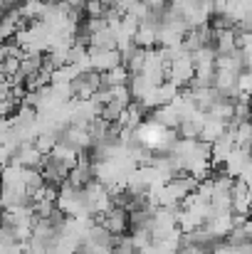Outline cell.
Returning <instances> with one entry per match:
<instances>
[{
    "label": "cell",
    "mask_w": 252,
    "mask_h": 254,
    "mask_svg": "<svg viewBox=\"0 0 252 254\" xmlns=\"http://www.w3.org/2000/svg\"><path fill=\"white\" fill-rule=\"evenodd\" d=\"M57 207L67 215V217H84V220H94L86 205V192L82 188H72L70 183H65L60 188V197H57Z\"/></svg>",
    "instance_id": "1"
},
{
    "label": "cell",
    "mask_w": 252,
    "mask_h": 254,
    "mask_svg": "<svg viewBox=\"0 0 252 254\" xmlns=\"http://www.w3.org/2000/svg\"><path fill=\"white\" fill-rule=\"evenodd\" d=\"M70 170L72 168H70L65 161H60L57 156H52V153L45 156V163H42V178H45V183L62 188V185L70 180Z\"/></svg>",
    "instance_id": "2"
},
{
    "label": "cell",
    "mask_w": 252,
    "mask_h": 254,
    "mask_svg": "<svg viewBox=\"0 0 252 254\" xmlns=\"http://www.w3.org/2000/svg\"><path fill=\"white\" fill-rule=\"evenodd\" d=\"M89 60H91V69L94 72H101V74L124 64V57H121L119 50H96V47H89Z\"/></svg>",
    "instance_id": "3"
},
{
    "label": "cell",
    "mask_w": 252,
    "mask_h": 254,
    "mask_svg": "<svg viewBox=\"0 0 252 254\" xmlns=\"http://www.w3.org/2000/svg\"><path fill=\"white\" fill-rule=\"evenodd\" d=\"M104 230H109L114 237H124V232L126 230H131V222H129V212L124 210V207H111L106 215H101L99 220H96Z\"/></svg>",
    "instance_id": "4"
},
{
    "label": "cell",
    "mask_w": 252,
    "mask_h": 254,
    "mask_svg": "<svg viewBox=\"0 0 252 254\" xmlns=\"http://www.w3.org/2000/svg\"><path fill=\"white\" fill-rule=\"evenodd\" d=\"M15 166H22V168H32V170H42V163H45V153L37 151L35 143H22L12 158Z\"/></svg>",
    "instance_id": "5"
},
{
    "label": "cell",
    "mask_w": 252,
    "mask_h": 254,
    "mask_svg": "<svg viewBox=\"0 0 252 254\" xmlns=\"http://www.w3.org/2000/svg\"><path fill=\"white\" fill-rule=\"evenodd\" d=\"M205 230L220 242V240H225V237H230L233 235V230H235V215L233 212H225V215H213L208 222H205Z\"/></svg>",
    "instance_id": "6"
},
{
    "label": "cell",
    "mask_w": 252,
    "mask_h": 254,
    "mask_svg": "<svg viewBox=\"0 0 252 254\" xmlns=\"http://www.w3.org/2000/svg\"><path fill=\"white\" fill-rule=\"evenodd\" d=\"M252 163V151H248V148H235L233 153H230V158L225 161V166H223V170L230 175V178H240L243 173H245V168Z\"/></svg>",
    "instance_id": "7"
},
{
    "label": "cell",
    "mask_w": 252,
    "mask_h": 254,
    "mask_svg": "<svg viewBox=\"0 0 252 254\" xmlns=\"http://www.w3.org/2000/svg\"><path fill=\"white\" fill-rule=\"evenodd\" d=\"M62 141L65 143H70L75 151H91V146H94V141H91V133H89V128H82V126H70L65 133H62Z\"/></svg>",
    "instance_id": "8"
},
{
    "label": "cell",
    "mask_w": 252,
    "mask_h": 254,
    "mask_svg": "<svg viewBox=\"0 0 252 254\" xmlns=\"http://www.w3.org/2000/svg\"><path fill=\"white\" fill-rule=\"evenodd\" d=\"M151 121H156L159 126H164L168 131H178V126H180V114L173 109V104H168V106H161V109L151 111Z\"/></svg>",
    "instance_id": "9"
},
{
    "label": "cell",
    "mask_w": 252,
    "mask_h": 254,
    "mask_svg": "<svg viewBox=\"0 0 252 254\" xmlns=\"http://www.w3.org/2000/svg\"><path fill=\"white\" fill-rule=\"evenodd\" d=\"M101 77H104V89L129 86V82H131V72H129L124 64H121V67H116V69H111V72H104Z\"/></svg>",
    "instance_id": "10"
},
{
    "label": "cell",
    "mask_w": 252,
    "mask_h": 254,
    "mask_svg": "<svg viewBox=\"0 0 252 254\" xmlns=\"http://www.w3.org/2000/svg\"><path fill=\"white\" fill-rule=\"evenodd\" d=\"M134 42H136L141 50H156V47H159V30L141 25L139 32H136V37H134Z\"/></svg>",
    "instance_id": "11"
},
{
    "label": "cell",
    "mask_w": 252,
    "mask_h": 254,
    "mask_svg": "<svg viewBox=\"0 0 252 254\" xmlns=\"http://www.w3.org/2000/svg\"><path fill=\"white\" fill-rule=\"evenodd\" d=\"M91 47H96V50H119V42H116L114 30L106 27V30H101L99 35H94V37H91Z\"/></svg>",
    "instance_id": "12"
},
{
    "label": "cell",
    "mask_w": 252,
    "mask_h": 254,
    "mask_svg": "<svg viewBox=\"0 0 252 254\" xmlns=\"http://www.w3.org/2000/svg\"><path fill=\"white\" fill-rule=\"evenodd\" d=\"M129 106H124L121 101H116V99H111L104 109H101V119L104 121H109V124H116L121 116H124V111H126Z\"/></svg>",
    "instance_id": "13"
},
{
    "label": "cell",
    "mask_w": 252,
    "mask_h": 254,
    "mask_svg": "<svg viewBox=\"0 0 252 254\" xmlns=\"http://www.w3.org/2000/svg\"><path fill=\"white\" fill-rule=\"evenodd\" d=\"M84 12H86V17H106L109 5H106V2H101V0H86Z\"/></svg>",
    "instance_id": "14"
},
{
    "label": "cell",
    "mask_w": 252,
    "mask_h": 254,
    "mask_svg": "<svg viewBox=\"0 0 252 254\" xmlns=\"http://www.w3.org/2000/svg\"><path fill=\"white\" fill-rule=\"evenodd\" d=\"M20 62H22V60H2V77L12 79V77L20 72Z\"/></svg>",
    "instance_id": "15"
},
{
    "label": "cell",
    "mask_w": 252,
    "mask_h": 254,
    "mask_svg": "<svg viewBox=\"0 0 252 254\" xmlns=\"http://www.w3.org/2000/svg\"><path fill=\"white\" fill-rule=\"evenodd\" d=\"M141 2H144L151 12H164L168 5H170V0H141Z\"/></svg>",
    "instance_id": "16"
},
{
    "label": "cell",
    "mask_w": 252,
    "mask_h": 254,
    "mask_svg": "<svg viewBox=\"0 0 252 254\" xmlns=\"http://www.w3.org/2000/svg\"><path fill=\"white\" fill-rule=\"evenodd\" d=\"M238 180H243V183H245V185H248V188L252 190V163L248 166V168H245V173H243V175H240Z\"/></svg>",
    "instance_id": "17"
}]
</instances>
